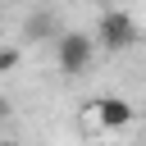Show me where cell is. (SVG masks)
<instances>
[{
	"instance_id": "obj_3",
	"label": "cell",
	"mask_w": 146,
	"mask_h": 146,
	"mask_svg": "<svg viewBox=\"0 0 146 146\" xmlns=\"http://www.w3.org/2000/svg\"><path fill=\"white\" fill-rule=\"evenodd\" d=\"M87 114H91L105 132H123V128H132V119H137V110H132L123 96H100V100L87 105Z\"/></svg>"
},
{
	"instance_id": "obj_6",
	"label": "cell",
	"mask_w": 146,
	"mask_h": 146,
	"mask_svg": "<svg viewBox=\"0 0 146 146\" xmlns=\"http://www.w3.org/2000/svg\"><path fill=\"white\" fill-rule=\"evenodd\" d=\"M5 114H9V100H5V96H0V123H5Z\"/></svg>"
},
{
	"instance_id": "obj_2",
	"label": "cell",
	"mask_w": 146,
	"mask_h": 146,
	"mask_svg": "<svg viewBox=\"0 0 146 146\" xmlns=\"http://www.w3.org/2000/svg\"><path fill=\"white\" fill-rule=\"evenodd\" d=\"M55 59H59V73H68V78L87 73L91 59H96V36H91V32H59Z\"/></svg>"
},
{
	"instance_id": "obj_1",
	"label": "cell",
	"mask_w": 146,
	"mask_h": 146,
	"mask_svg": "<svg viewBox=\"0 0 146 146\" xmlns=\"http://www.w3.org/2000/svg\"><path fill=\"white\" fill-rule=\"evenodd\" d=\"M96 50H110V55H119V50H128L132 41H137V18L132 14H123V9H105L100 18H96Z\"/></svg>"
},
{
	"instance_id": "obj_4",
	"label": "cell",
	"mask_w": 146,
	"mask_h": 146,
	"mask_svg": "<svg viewBox=\"0 0 146 146\" xmlns=\"http://www.w3.org/2000/svg\"><path fill=\"white\" fill-rule=\"evenodd\" d=\"M27 36H36V41L55 36V41H59V27H55V18H50V14H32V18H27Z\"/></svg>"
},
{
	"instance_id": "obj_5",
	"label": "cell",
	"mask_w": 146,
	"mask_h": 146,
	"mask_svg": "<svg viewBox=\"0 0 146 146\" xmlns=\"http://www.w3.org/2000/svg\"><path fill=\"white\" fill-rule=\"evenodd\" d=\"M18 68V50L14 46H0V73H14Z\"/></svg>"
}]
</instances>
